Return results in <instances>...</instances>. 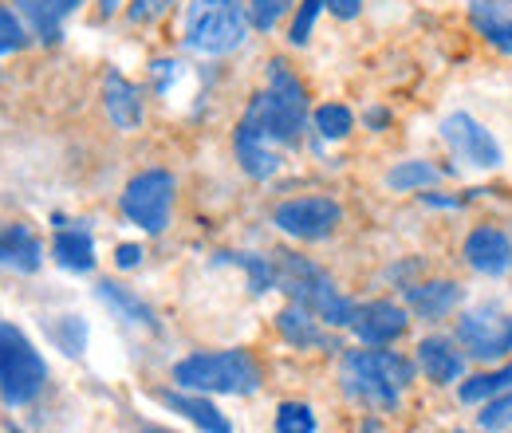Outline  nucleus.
I'll use <instances>...</instances> for the list:
<instances>
[{
	"instance_id": "obj_1",
	"label": "nucleus",
	"mask_w": 512,
	"mask_h": 433,
	"mask_svg": "<svg viewBox=\"0 0 512 433\" xmlns=\"http://www.w3.org/2000/svg\"><path fill=\"white\" fill-rule=\"evenodd\" d=\"M245 119L272 142V146H296L304 134V119H308V95L304 83L288 71L284 60L268 63V87L253 95Z\"/></svg>"
},
{
	"instance_id": "obj_2",
	"label": "nucleus",
	"mask_w": 512,
	"mask_h": 433,
	"mask_svg": "<svg viewBox=\"0 0 512 433\" xmlns=\"http://www.w3.org/2000/svg\"><path fill=\"white\" fill-rule=\"evenodd\" d=\"M276 288L288 292L292 304H304L327 327H351L355 308H359L335 292L331 276L320 264H312L308 256H292V252H276Z\"/></svg>"
},
{
	"instance_id": "obj_3",
	"label": "nucleus",
	"mask_w": 512,
	"mask_h": 433,
	"mask_svg": "<svg viewBox=\"0 0 512 433\" xmlns=\"http://www.w3.org/2000/svg\"><path fill=\"white\" fill-rule=\"evenodd\" d=\"M410 382H414V367L398 351L371 347V351H347V359H343V386H347V394L367 402V406L394 410Z\"/></svg>"
},
{
	"instance_id": "obj_4",
	"label": "nucleus",
	"mask_w": 512,
	"mask_h": 433,
	"mask_svg": "<svg viewBox=\"0 0 512 433\" xmlns=\"http://www.w3.org/2000/svg\"><path fill=\"white\" fill-rule=\"evenodd\" d=\"M174 382L193 394H256L260 363L249 351H197L174 363Z\"/></svg>"
},
{
	"instance_id": "obj_5",
	"label": "nucleus",
	"mask_w": 512,
	"mask_h": 433,
	"mask_svg": "<svg viewBox=\"0 0 512 433\" xmlns=\"http://www.w3.org/2000/svg\"><path fill=\"white\" fill-rule=\"evenodd\" d=\"M249 8L241 0H190L182 40L197 56H229L249 40Z\"/></svg>"
},
{
	"instance_id": "obj_6",
	"label": "nucleus",
	"mask_w": 512,
	"mask_h": 433,
	"mask_svg": "<svg viewBox=\"0 0 512 433\" xmlns=\"http://www.w3.org/2000/svg\"><path fill=\"white\" fill-rule=\"evenodd\" d=\"M48 382L44 355L28 343V335L0 319V402L8 410L28 406Z\"/></svg>"
},
{
	"instance_id": "obj_7",
	"label": "nucleus",
	"mask_w": 512,
	"mask_h": 433,
	"mask_svg": "<svg viewBox=\"0 0 512 433\" xmlns=\"http://www.w3.org/2000/svg\"><path fill=\"white\" fill-rule=\"evenodd\" d=\"M174 174L170 170H142L134 174L119 197L123 205V217L130 225L146 229V233H162L170 225V205H174Z\"/></svg>"
},
{
	"instance_id": "obj_8",
	"label": "nucleus",
	"mask_w": 512,
	"mask_h": 433,
	"mask_svg": "<svg viewBox=\"0 0 512 433\" xmlns=\"http://www.w3.org/2000/svg\"><path fill=\"white\" fill-rule=\"evenodd\" d=\"M343 221V209L335 197L327 193H308V197H292L280 201L272 213V225L296 241H323L335 233V225Z\"/></svg>"
},
{
	"instance_id": "obj_9",
	"label": "nucleus",
	"mask_w": 512,
	"mask_h": 433,
	"mask_svg": "<svg viewBox=\"0 0 512 433\" xmlns=\"http://www.w3.org/2000/svg\"><path fill=\"white\" fill-rule=\"evenodd\" d=\"M457 343L473 359H501L512 351V315L501 308H477L465 311L457 319Z\"/></svg>"
},
{
	"instance_id": "obj_10",
	"label": "nucleus",
	"mask_w": 512,
	"mask_h": 433,
	"mask_svg": "<svg viewBox=\"0 0 512 433\" xmlns=\"http://www.w3.org/2000/svg\"><path fill=\"white\" fill-rule=\"evenodd\" d=\"M442 138H446L449 150L457 158H465L477 170H497L505 162L501 142L493 138V130H485L469 111H453L449 119H442Z\"/></svg>"
},
{
	"instance_id": "obj_11",
	"label": "nucleus",
	"mask_w": 512,
	"mask_h": 433,
	"mask_svg": "<svg viewBox=\"0 0 512 433\" xmlns=\"http://www.w3.org/2000/svg\"><path fill=\"white\" fill-rule=\"evenodd\" d=\"M406 308L402 304H390V300H371V304H359L355 319H351V331L359 335V343L367 347H386L394 343L402 331H406Z\"/></svg>"
},
{
	"instance_id": "obj_12",
	"label": "nucleus",
	"mask_w": 512,
	"mask_h": 433,
	"mask_svg": "<svg viewBox=\"0 0 512 433\" xmlns=\"http://www.w3.org/2000/svg\"><path fill=\"white\" fill-rule=\"evenodd\" d=\"M465 260L481 276H505L512 272V237L497 225H477L465 237Z\"/></svg>"
},
{
	"instance_id": "obj_13",
	"label": "nucleus",
	"mask_w": 512,
	"mask_h": 433,
	"mask_svg": "<svg viewBox=\"0 0 512 433\" xmlns=\"http://www.w3.org/2000/svg\"><path fill=\"white\" fill-rule=\"evenodd\" d=\"M233 150H237L241 170H245L249 178H256V182H268V178L280 170V154L272 150V142H268L249 119H241L237 130H233Z\"/></svg>"
},
{
	"instance_id": "obj_14",
	"label": "nucleus",
	"mask_w": 512,
	"mask_h": 433,
	"mask_svg": "<svg viewBox=\"0 0 512 433\" xmlns=\"http://www.w3.org/2000/svg\"><path fill=\"white\" fill-rule=\"evenodd\" d=\"M276 331L284 335V343H292L296 351H331L335 339L320 327V319L304 304H288L276 315Z\"/></svg>"
},
{
	"instance_id": "obj_15",
	"label": "nucleus",
	"mask_w": 512,
	"mask_h": 433,
	"mask_svg": "<svg viewBox=\"0 0 512 433\" xmlns=\"http://www.w3.org/2000/svg\"><path fill=\"white\" fill-rule=\"evenodd\" d=\"M40 264H44V245L28 225H20V221L0 225V268L36 272Z\"/></svg>"
},
{
	"instance_id": "obj_16",
	"label": "nucleus",
	"mask_w": 512,
	"mask_h": 433,
	"mask_svg": "<svg viewBox=\"0 0 512 433\" xmlns=\"http://www.w3.org/2000/svg\"><path fill=\"white\" fill-rule=\"evenodd\" d=\"M103 107H107V119L119 130H138L142 126V95H138V87L130 83L123 71H107V79H103Z\"/></svg>"
},
{
	"instance_id": "obj_17",
	"label": "nucleus",
	"mask_w": 512,
	"mask_h": 433,
	"mask_svg": "<svg viewBox=\"0 0 512 433\" xmlns=\"http://www.w3.org/2000/svg\"><path fill=\"white\" fill-rule=\"evenodd\" d=\"M158 402L162 406H170L174 414H182L186 422H193L201 433H233L229 426V418L205 398V394H186V390H158Z\"/></svg>"
},
{
	"instance_id": "obj_18",
	"label": "nucleus",
	"mask_w": 512,
	"mask_h": 433,
	"mask_svg": "<svg viewBox=\"0 0 512 433\" xmlns=\"http://www.w3.org/2000/svg\"><path fill=\"white\" fill-rule=\"evenodd\" d=\"M418 367H422V374H426L430 382L446 386V382H457V378H461L465 355L453 347V339L434 335V339H422V343H418Z\"/></svg>"
},
{
	"instance_id": "obj_19",
	"label": "nucleus",
	"mask_w": 512,
	"mask_h": 433,
	"mask_svg": "<svg viewBox=\"0 0 512 433\" xmlns=\"http://www.w3.org/2000/svg\"><path fill=\"white\" fill-rule=\"evenodd\" d=\"M406 304L418 311L422 319H442L461 304V288L453 280H426L406 288Z\"/></svg>"
},
{
	"instance_id": "obj_20",
	"label": "nucleus",
	"mask_w": 512,
	"mask_h": 433,
	"mask_svg": "<svg viewBox=\"0 0 512 433\" xmlns=\"http://www.w3.org/2000/svg\"><path fill=\"white\" fill-rule=\"evenodd\" d=\"M52 256L67 272H91L95 268V241H91V233L83 225H75V229L60 225L56 241H52Z\"/></svg>"
},
{
	"instance_id": "obj_21",
	"label": "nucleus",
	"mask_w": 512,
	"mask_h": 433,
	"mask_svg": "<svg viewBox=\"0 0 512 433\" xmlns=\"http://www.w3.org/2000/svg\"><path fill=\"white\" fill-rule=\"evenodd\" d=\"M469 16H473L477 32H481L497 52L512 56V16L501 12V4H493V0H473V4H469Z\"/></svg>"
},
{
	"instance_id": "obj_22",
	"label": "nucleus",
	"mask_w": 512,
	"mask_h": 433,
	"mask_svg": "<svg viewBox=\"0 0 512 433\" xmlns=\"http://www.w3.org/2000/svg\"><path fill=\"white\" fill-rule=\"evenodd\" d=\"M99 300L107 304V308H115L127 323H134V327H150V331H158V319H154V311H150V304H142L130 288H123V284H115V280H103L99 284Z\"/></svg>"
},
{
	"instance_id": "obj_23",
	"label": "nucleus",
	"mask_w": 512,
	"mask_h": 433,
	"mask_svg": "<svg viewBox=\"0 0 512 433\" xmlns=\"http://www.w3.org/2000/svg\"><path fill=\"white\" fill-rule=\"evenodd\" d=\"M12 8L20 12V20L28 24V32L36 36V40H44V44H56L64 32H60V12H56V4L52 0H12Z\"/></svg>"
},
{
	"instance_id": "obj_24",
	"label": "nucleus",
	"mask_w": 512,
	"mask_h": 433,
	"mask_svg": "<svg viewBox=\"0 0 512 433\" xmlns=\"http://www.w3.org/2000/svg\"><path fill=\"white\" fill-rule=\"evenodd\" d=\"M217 260L245 268L249 272V288H253L256 296L276 288V260H268V256H256V252H217Z\"/></svg>"
},
{
	"instance_id": "obj_25",
	"label": "nucleus",
	"mask_w": 512,
	"mask_h": 433,
	"mask_svg": "<svg viewBox=\"0 0 512 433\" xmlns=\"http://www.w3.org/2000/svg\"><path fill=\"white\" fill-rule=\"evenodd\" d=\"M442 178L438 166L422 162V158H410V162H398L390 174H386V186L398 189V193H418V189H430Z\"/></svg>"
},
{
	"instance_id": "obj_26",
	"label": "nucleus",
	"mask_w": 512,
	"mask_h": 433,
	"mask_svg": "<svg viewBox=\"0 0 512 433\" xmlns=\"http://www.w3.org/2000/svg\"><path fill=\"white\" fill-rule=\"evenodd\" d=\"M509 386H512V363L493 374H473L469 382L457 386V398H461V402H485V398H493V394H505Z\"/></svg>"
},
{
	"instance_id": "obj_27",
	"label": "nucleus",
	"mask_w": 512,
	"mask_h": 433,
	"mask_svg": "<svg viewBox=\"0 0 512 433\" xmlns=\"http://www.w3.org/2000/svg\"><path fill=\"white\" fill-rule=\"evenodd\" d=\"M312 123L320 130V138L339 142V138H347V134L355 130V115H351V107H343V103H323V107H316Z\"/></svg>"
},
{
	"instance_id": "obj_28",
	"label": "nucleus",
	"mask_w": 512,
	"mask_h": 433,
	"mask_svg": "<svg viewBox=\"0 0 512 433\" xmlns=\"http://www.w3.org/2000/svg\"><path fill=\"white\" fill-rule=\"evenodd\" d=\"M28 24L20 20V12L16 8H8V4H0V56H8V52H20L24 44H28Z\"/></svg>"
},
{
	"instance_id": "obj_29",
	"label": "nucleus",
	"mask_w": 512,
	"mask_h": 433,
	"mask_svg": "<svg viewBox=\"0 0 512 433\" xmlns=\"http://www.w3.org/2000/svg\"><path fill=\"white\" fill-rule=\"evenodd\" d=\"M276 433H316V414L308 402H284L276 410Z\"/></svg>"
},
{
	"instance_id": "obj_30",
	"label": "nucleus",
	"mask_w": 512,
	"mask_h": 433,
	"mask_svg": "<svg viewBox=\"0 0 512 433\" xmlns=\"http://www.w3.org/2000/svg\"><path fill=\"white\" fill-rule=\"evenodd\" d=\"M477 426L485 433H501L512 426V390L505 394H497V398H489V406L477 414Z\"/></svg>"
},
{
	"instance_id": "obj_31",
	"label": "nucleus",
	"mask_w": 512,
	"mask_h": 433,
	"mask_svg": "<svg viewBox=\"0 0 512 433\" xmlns=\"http://www.w3.org/2000/svg\"><path fill=\"white\" fill-rule=\"evenodd\" d=\"M323 8H327V0H304V4L296 8V20H292V28H288V40H292L296 48H304V44L312 40L316 16H320Z\"/></svg>"
},
{
	"instance_id": "obj_32",
	"label": "nucleus",
	"mask_w": 512,
	"mask_h": 433,
	"mask_svg": "<svg viewBox=\"0 0 512 433\" xmlns=\"http://www.w3.org/2000/svg\"><path fill=\"white\" fill-rule=\"evenodd\" d=\"M52 335H56V343L64 347L67 355H83V343H87V323H83V319H75V315H64V319L52 327Z\"/></svg>"
},
{
	"instance_id": "obj_33",
	"label": "nucleus",
	"mask_w": 512,
	"mask_h": 433,
	"mask_svg": "<svg viewBox=\"0 0 512 433\" xmlns=\"http://www.w3.org/2000/svg\"><path fill=\"white\" fill-rule=\"evenodd\" d=\"M288 12V0H249V16H253V28L260 32H272L276 20Z\"/></svg>"
},
{
	"instance_id": "obj_34",
	"label": "nucleus",
	"mask_w": 512,
	"mask_h": 433,
	"mask_svg": "<svg viewBox=\"0 0 512 433\" xmlns=\"http://www.w3.org/2000/svg\"><path fill=\"white\" fill-rule=\"evenodd\" d=\"M166 8H170V0H130L127 16H130V24H150V20H158Z\"/></svg>"
},
{
	"instance_id": "obj_35",
	"label": "nucleus",
	"mask_w": 512,
	"mask_h": 433,
	"mask_svg": "<svg viewBox=\"0 0 512 433\" xmlns=\"http://www.w3.org/2000/svg\"><path fill=\"white\" fill-rule=\"evenodd\" d=\"M327 12L335 20H355L363 12V0H327Z\"/></svg>"
},
{
	"instance_id": "obj_36",
	"label": "nucleus",
	"mask_w": 512,
	"mask_h": 433,
	"mask_svg": "<svg viewBox=\"0 0 512 433\" xmlns=\"http://www.w3.org/2000/svg\"><path fill=\"white\" fill-rule=\"evenodd\" d=\"M150 71H154L158 91H166V87L174 83V75H178V63H174V60H154V63H150Z\"/></svg>"
},
{
	"instance_id": "obj_37",
	"label": "nucleus",
	"mask_w": 512,
	"mask_h": 433,
	"mask_svg": "<svg viewBox=\"0 0 512 433\" xmlns=\"http://www.w3.org/2000/svg\"><path fill=\"white\" fill-rule=\"evenodd\" d=\"M115 264H119L123 272L138 268V264H142V245H119L115 248Z\"/></svg>"
},
{
	"instance_id": "obj_38",
	"label": "nucleus",
	"mask_w": 512,
	"mask_h": 433,
	"mask_svg": "<svg viewBox=\"0 0 512 433\" xmlns=\"http://www.w3.org/2000/svg\"><path fill=\"white\" fill-rule=\"evenodd\" d=\"M422 205H434V209H461L469 197H442V193H418Z\"/></svg>"
},
{
	"instance_id": "obj_39",
	"label": "nucleus",
	"mask_w": 512,
	"mask_h": 433,
	"mask_svg": "<svg viewBox=\"0 0 512 433\" xmlns=\"http://www.w3.org/2000/svg\"><path fill=\"white\" fill-rule=\"evenodd\" d=\"M367 123L375 126V130H383V126L390 123V115H386L383 107H375V111H367Z\"/></svg>"
},
{
	"instance_id": "obj_40",
	"label": "nucleus",
	"mask_w": 512,
	"mask_h": 433,
	"mask_svg": "<svg viewBox=\"0 0 512 433\" xmlns=\"http://www.w3.org/2000/svg\"><path fill=\"white\" fill-rule=\"evenodd\" d=\"M52 4H56V12H60V16H67V12H75L83 0H52Z\"/></svg>"
},
{
	"instance_id": "obj_41",
	"label": "nucleus",
	"mask_w": 512,
	"mask_h": 433,
	"mask_svg": "<svg viewBox=\"0 0 512 433\" xmlns=\"http://www.w3.org/2000/svg\"><path fill=\"white\" fill-rule=\"evenodd\" d=\"M115 8H119V0H99V12L103 16H115Z\"/></svg>"
},
{
	"instance_id": "obj_42",
	"label": "nucleus",
	"mask_w": 512,
	"mask_h": 433,
	"mask_svg": "<svg viewBox=\"0 0 512 433\" xmlns=\"http://www.w3.org/2000/svg\"><path fill=\"white\" fill-rule=\"evenodd\" d=\"M142 433H170V430H158V426H146Z\"/></svg>"
}]
</instances>
